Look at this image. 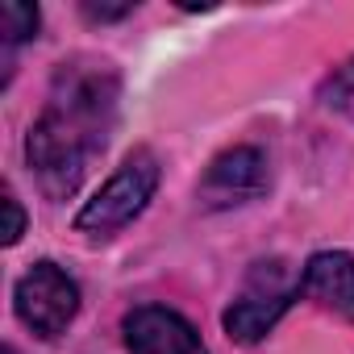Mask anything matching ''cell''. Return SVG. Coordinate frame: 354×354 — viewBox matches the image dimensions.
Returning a JSON list of instances; mask_svg holds the SVG:
<instances>
[{
	"label": "cell",
	"mask_w": 354,
	"mask_h": 354,
	"mask_svg": "<svg viewBox=\"0 0 354 354\" xmlns=\"http://www.w3.org/2000/svg\"><path fill=\"white\" fill-rule=\"evenodd\" d=\"M84 13L92 21H117V17H129L133 13V0H125V5H84Z\"/></svg>",
	"instance_id": "11"
},
{
	"label": "cell",
	"mask_w": 354,
	"mask_h": 354,
	"mask_svg": "<svg viewBox=\"0 0 354 354\" xmlns=\"http://www.w3.org/2000/svg\"><path fill=\"white\" fill-rule=\"evenodd\" d=\"M21 234H26V213H21V205H17V196L5 192V246H13Z\"/></svg>",
	"instance_id": "10"
},
{
	"label": "cell",
	"mask_w": 354,
	"mask_h": 354,
	"mask_svg": "<svg viewBox=\"0 0 354 354\" xmlns=\"http://www.w3.org/2000/svg\"><path fill=\"white\" fill-rule=\"evenodd\" d=\"M300 296L317 300L321 308H333L337 317L354 321V259L346 250H321L304 263Z\"/></svg>",
	"instance_id": "7"
},
{
	"label": "cell",
	"mask_w": 354,
	"mask_h": 354,
	"mask_svg": "<svg viewBox=\"0 0 354 354\" xmlns=\"http://www.w3.org/2000/svg\"><path fill=\"white\" fill-rule=\"evenodd\" d=\"M121 100V75L104 59H71L59 67L46 109L38 113L26 154L46 196L67 201L104 150Z\"/></svg>",
	"instance_id": "1"
},
{
	"label": "cell",
	"mask_w": 354,
	"mask_h": 354,
	"mask_svg": "<svg viewBox=\"0 0 354 354\" xmlns=\"http://www.w3.org/2000/svg\"><path fill=\"white\" fill-rule=\"evenodd\" d=\"M267 188V154L259 146H234L225 154L213 158L201 196L213 209H230V205H246Z\"/></svg>",
	"instance_id": "6"
},
{
	"label": "cell",
	"mask_w": 354,
	"mask_h": 354,
	"mask_svg": "<svg viewBox=\"0 0 354 354\" xmlns=\"http://www.w3.org/2000/svg\"><path fill=\"white\" fill-rule=\"evenodd\" d=\"M300 296V275L288 267V263H279V259H271V263H259L250 275H246V288H242V296L225 308V333L234 337V342H242V346H254V342H263L275 325H279V317L292 308V300Z\"/></svg>",
	"instance_id": "3"
},
{
	"label": "cell",
	"mask_w": 354,
	"mask_h": 354,
	"mask_svg": "<svg viewBox=\"0 0 354 354\" xmlns=\"http://www.w3.org/2000/svg\"><path fill=\"white\" fill-rule=\"evenodd\" d=\"M5 354H17V350H13V346H5Z\"/></svg>",
	"instance_id": "12"
},
{
	"label": "cell",
	"mask_w": 354,
	"mask_h": 354,
	"mask_svg": "<svg viewBox=\"0 0 354 354\" xmlns=\"http://www.w3.org/2000/svg\"><path fill=\"white\" fill-rule=\"evenodd\" d=\"M158 188V158L150 150H133L113 175L109 184L80 209L75 217V230L80 234H92V238H109L117 230H125L154 196Z\"/></svg>",
	"instance_id": "2"
},
{
	"label": "cell",
	"mask_w": 354,
	"mask_h": 354,
	"mask_svg": "<svg viewBox=\"0 0 354 354\" xmlns=\"http://www.w3.org/2000/svg\"><path fill=\"white\" fill-rule=\"evenodd\" d=\"M321 104L325 109H333V113H342V117H350L354 121V55L342 63V67H333L329 71V80L321 84Z\"/></svg>",
	"instance_id": "8"
},
{
	"label": "cell",
	"mask_w": 354,
	"mask_h": 354,
	"mask_svg": "<svg viewBox=\"0 0 354 354\" xmlns=\"http://www.w3.org/2000/svg\"><path fill=\"white\" fill-rule=\"evenodd\" d=\"M21 325H30L38 337H59L75 313H80V283L59 263H34L13 292Z\"/></svg>",
	"instance_id": "4"
},
{
	"label": "cell",
	"mask_w": 354,
	"mask_h": 354,
	"mask_svg": "<svg viewBox=\"0 0 354 354\" xmlns=\"http://www.w3.org/2000/svg\"><path fill=\"white\" fill-rule=\"evenodd\" d=\"M34 34H38V9L34 5H21V0L0 5V38H5V50L30 42Z\"/></svg>",
	"instance_id": "9"
},
{
	"label": "cell",
	"mask_w": 354,
	"mask_h": 354,
	"mask_svg": "<svg viewBox=\"0 0 354 354\" xmlns=\"http://www.w3.org/2000/svg\"><path fill=\"white\" fill-rule=\"evenodd\" d=\"M129 354H209L196 325L162 304H142L121 321Z\"/></svg>",
	"instance_id": "5"
}]
</instances>
